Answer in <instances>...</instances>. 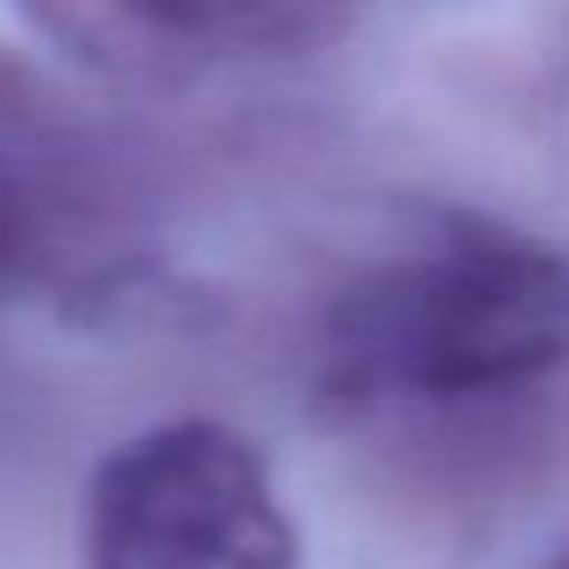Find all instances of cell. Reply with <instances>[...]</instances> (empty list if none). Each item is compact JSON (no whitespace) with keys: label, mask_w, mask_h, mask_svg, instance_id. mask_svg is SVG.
Returning <instances> with one entry per match:
<instances>
[{"label":"cell","mask_w":569,"mask_h":569,"mask_svg":"<svg viewBox=\"0 0 569 569\" xmlns=\"http://www.w3.org/2000/svg\"><path fill=\"white\" fill-rule=\"evenodd\" d=\"M569 361V263L490 227H459L337 295L319 386L349 410L466 405L539 386Z\"/></svg>","instance_id":"6da1fadb"},{"label":"cell","mask_w":569,"mask_h":569,"mask_svg":"<svg viewBox=\"0 0 569 569\" xmlns=\"http://www.w3.org/2000/svg\"><path fill=\"white\" fill-rule=\"evenodd\" d=\"M87 569H300V532L246 435L172 417L99 466Z\"/></svg>","instance_id":"7a4b0ae2"},{"label":"cell","mask_w":569,"mask_h":569,"mask_svg":"<svg viewBox=\"0 0 569 569\" xmlns=\"http://www.w3.org/2000/svg\"><path fill=\"white\" fill-rule=\"evenodd\" d=\"M74 62L123 80H178L209 62L307 50L343 19L307 7H50L31 13Z\"/></svg>","instance_id":"3957f363"},{"label":"cell","mask_w":569,"mask_h":569,"mask_svg":"<svg viewBox=\"0 0 569 569\" xmlns=\"http://www.w3.org/2000/svg\"><path fill=\"white\" fill-rule=\"evenodd\" d=\"M545 569H569V539H563V545H557V551H551V557H545Z\"/></svg>","instance_id":"277c9868"}]
</instances>
